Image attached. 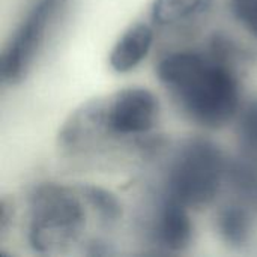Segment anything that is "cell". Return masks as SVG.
Returning a JSON list of instances; mask_svg holds the SVG:
<instances>
[{"label":"cell","instance_id":"cell-4","mask_svg":"<svg viewBox=\"0 0 257 257\" xmlns=\"http://www.w3.org/2000/svg\"><path fill=\"white\" fill-rule=\"evenodd\" d=\"M98 101L105 140L142 137L158 123L160 101L148 87H123Z\"/></svg>","mask_w":257,"mask_h":257},{"label":"cell","instance_id":"cell-6","mask_svg":"<svg viewBox=\"0 0 257 257\" xmlns=\"http://www.w3.org/2000/svg\"><path fill=\"white\" fill-rule=\"evenodd\" d=\"M188 209L176 199L163 196L151 224V236L158 247L178 253L191 245L194 224Z\"/></svg>","mask_w":257,"mask_h":257},{"label":"cell","instance_id":"cell-3","mask_svg":"<svg viewBox=\"0 0 257 257\" xmlns=\"http://www.w3.org/2000/svg\"><path fill=\"white\" fill-rule=\"evenodd\" d=\"M229 160L211 140H184L172 155L164 179V194L187 208L212 203L227 178Z\"/></svg>","mask_w":257,"mask_h":257},{"label":"cell","instance_id":"cell-5","mask_svg":"<svg viewBox=\"0 0 257 257\" xmlns=\"http://www.w3.org/2000/svg\"><path fill=\"white\" fill-rule=\"evenodd\" d=\"M65 0H35L2 57V80L15 84L24 78L42 48Z\"/></svg>","mask_w":257,"mask_h":257},{"label":"cell","instance_id":"cell-11","mask_svg":"<svg viewBox=\"0 0 257 257\" xmlns=\"http://www.w3.org/2000/svg\"><path fill=\"white\" fill-rule=\"evenodd\" d=\"M236 137L241 157L257 164V99L248 102L238 113Z\"/></svg>","mask_w":257,"mask_h":257},{"label":"cell","instance_id":"cell-7","mask_svg":"<svg viewBox=\"0 0 257 257\" xmlns=\"http://www.w3.org/2000/svg\"><path fill=\"white\" fill-rule=\"evenodd\" d=\"M154 44V30L145 23L130 26L110 51L108 63L119 74L136 69L149 54Z\"/></svg>","mask_w":257,"mask_h":257},{"label":"cell","instance_id":"cell-13","mask_svg":"<svg viewBox=\"0 0 257 257\" xmlns=\"http://www.w3.org/2000/svg\"><path fill=\"white\" fill-rule=\"evenodd\" d=\"M233 18L257 39V0H229Z\"/></svg>","mask_w":257,"mask_h":257},{"label":"cell","instance_id":"cell-1","mask_svg":"<svg viewBox=\"0 0 257 257\" xmlns=\"http://www.w3.org/2000/svg\"><path fill=\"white\" fill-rule=\"evenodd\" d=\"M157 77L187 117L217 130L239 113L241 86L233 63L209 53L182 50L164 56Z\"/></svg>","mask_w":257,"mask_h":257},{"label":"cell","instance_id":"cell-10","mask_svg":"<svg viewBox=\"0 0 257 257\" xmlns=\"http://www.w3.org/2000/svg\"><path fill=\"white\" fill-rule=\"evenodd\" d=\"M209 0H154L151 15L160 26L182 23L208 6Z\"/></svg>","mask_w":257,"mask_h":257},{"label":"cell","instance_id":"cell-8","mask_svg":"<svg viewBox=\"0 0 257 257\" xmlns=\"http://www.w3.org/2000/svg\"><path fill=\"white\" fill-rule=\"evenodd\" d=\"M217 232L230 247L242 248L248 245L254 233L253 212L241 202L221 208L217 214Z\"/></svg>","mask_w":257,"mask_h":257},{"label":"cell","instance_id":"cell-12","mask_svg":"<svg viewBox=\"0 0 257 257\" xmlns=\"http://www.w3.org/2000/svg\"><path fill=\"white\" fill-rule=\"evenodd\" d=\"M80 190L90 211L95 212L104 223H116L122 217V206L116 196L110 191L96 185H81Z\"/></svg>","mask_w":257,"mask_h":257},{"label":"cell","instance_id":"cell-2","mask_svg":"<svg viewBox=\"0 0 257 257\" xmlns=\"http://www.w3.org/2000/svg\"><path fill=\"white\" fill-rule=\"evenodd\" d=\"M89 205L80 190L45 182L29 196L27 242L39 254H63L77 245L87 227Z\"/></svg>","mask_w":257,"mask_h":257},{"label":"cell","instance_id":"cell-9","mask_svg":"<svg viewBox=\"0 0 257 257\" xmlns=\"http://www.w3.org/2000/svg\"><path fill=\"white\" fill-rule=\"evenodd\" d=\"M226 181L239 202L257 215V164L244 157L230 160Z\"/></svg>","mask_w":257,"mask_h":257},{"label":"cell","instance_id":"cell-14","mask_svg":"<svg viewBox=\"0 0 257 257\" xmlns=\"http://www.w3.org/2000/svg\"><path fill=\"white\" fill-rule=\"evenodd\" d=\"M0 238L3 239L9 229H11V224L14 223V218H15V209H14V203L8 199V197H3L2 199V203H0Z\"/></svg>","mask_w":257,"mask_h":257}]
</instances>
